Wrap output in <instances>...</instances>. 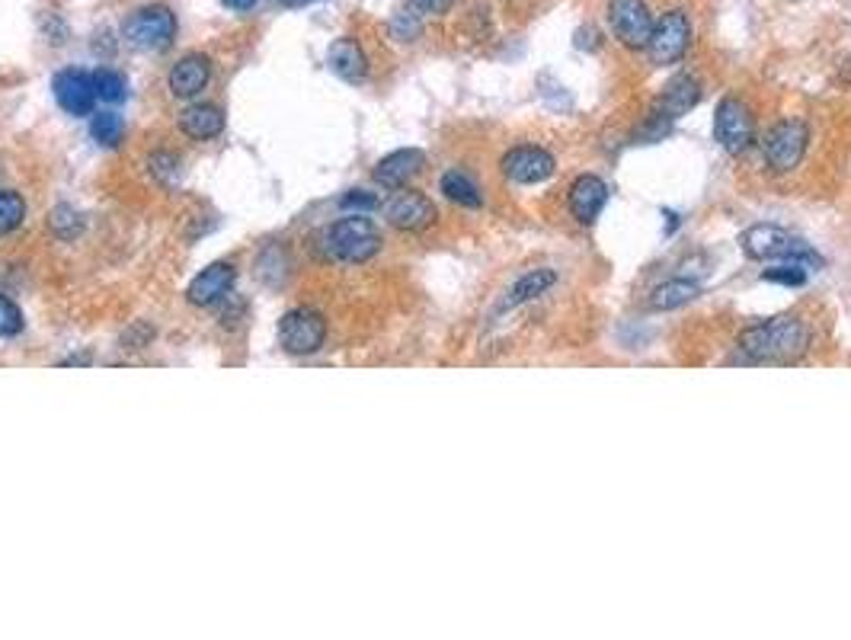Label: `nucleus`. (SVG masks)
<instances>
[{"mask_svg":"<svg viewBox=\"0 0 851 640\" xmlns=\"http://www.w3.org/2000/svg\"><path fill=\"white\" fill-rule=\"evenodd\" d=\"M810 327L794 314H781L762 324H752L739 334L737 347L749 362H794L810 350Z\"/></svg>","mask_w":851,"mask_h":640,"instance_id":"f257e3e1","label":"nucleus"},{"mask_svg":"<svg viewBox=\"0 0 851 640\" xmlns=\"http://www.w3.org/2000/svg\"><path fill=\"white\" fill-rule=\"evenodd\" d=\"M321 250L327 260H337V263H368L381 250V234L372 218L355 212V215L334 222L321 234Z\"/></svg>","mask_w":851,"mask_h":640,"instance_id":"f03ea898","label":"nucleus"},{"mask_svg":"<svg viewBox=\"0 0 851 640\" xmlns=\"http://www.w3.org/2000/svg\"><path fill=\"white\" fill-rule=\"evenodd\" d=\"M742 243V253L755 263H775V260H794L806 269H819L823 266V256L797 240L794 234H788L785 228H775V225H752L749 231H742L739 237Z\"/></svg>","mask_w":851,"mask_h":640,"instance_id":"7ed1b4c3","label":"nucleus"},{"mask_svg":"<svg viewBox=\"0 0 851 640\" xmlns=\"http://www.w3.org/2000/svg\"><path fill=\"white\" fill-rule=\"evenodd\" d=\"M122 39L138 52H167L176 39V16L164 3H145L125 16Z\"/></svg>","mask_w":851,"mask_h":640,"instance_id":"20e7f679","label":"nucleus"},{"mask_svg":"<svg viewBox=\"0 0 851 640\" xmlns=\"http://www.w3.org/2000/svg\"><path fill=\"white\" fill-rule=\"evenodd\" d=\"M279 343L288 355H314L327 343V321L314 308H295L279 321Z\"/></svg>","mask_w":851,"mask_h":640,"instance_id":"39448f33","label":"nucleus"},{"mask_svg":"<svg viewBox=\"0 0 851 640\" xmlns=\"http://www.w3.org/2000/svg\"><path fill=\"white\" fill-rule=\"evenodd\" d=\"M810 145V128L800 118H785L778 122L768 138H765V161L775 174H791L797 164L803 161Z\"/></svg>","mask_w":851,"mask_h":640,"instance_id":"423d86ee","label":"nucleus"},{"mask_svg":"<svg viewBox=\"0 0 851 640\" xmlns=\"http://www.w3.org/2000/svg\"><path fill=\"white\" fill-rule=\"evenodd\" d=\"M609 26L612 36L625 46V49H647L650 36H653V13L647 7V0H609Z\"/></svg>","mask_w":851,"mask_h":640,"instance_id":"0eeeda50","label":"nucleus"},{"mask_svg":"<svg viewBox=\"0 0 851 640\" xmlns=\"http://www.w3.org/2000/svg\"><path fill=\"white\" fill-rule=\"evenodd\" d=\"M691 46V23L681 10H669L660 16V23H653V36L647 42V52H650V61L656 67H669L676 61L685 59Z\"/></svg>","mask_w":851,"mask_h":640,"instance_id":"6e6552de","label":"nucleus"},{"mask_svg":"<svg viewBox=\"0 0 851 640\" xmlns=\"http://www.w3.org/2000/svg\"><path fill=\"white\" fill-rule=\"evenodd\" d=\"M752 113L739 97H724L714 110V141L727 151V154H742L752 145Z\"/></svg>","mask_w":851,"mask_h":640,"instance_id":"1a4fd4ad","label":"nucleus"},{"mask_svg":"<svg viewBox=\"0 0 851 640\" xmlns=\"http://www.w3.org/2000/svg\"><path fill=\"white\" fill-rule=\"evenodd\" d=\"M500 171L515 186H535V183H545V179L554 176L558 161H554L551 151H545L538 145H518V148L503 154Z\"/></svg>","mask_w":851,"mask_h":640,"instance_id":"9d476101","label":"nucleus"},{"mask_svg":"<svg viewBox=\"0 0 851 640\" xmlns=\"http://www.w3.org/2000/svg\"><path fill=\"white\" fill-rule=\"evenodd\" d=\"M52 93H55L58 106L74 118L93 116L97 106V87H93V74L80 71V67H64L58 71L52 80Z\"/></svg>","mask_w":851,"mask_h":640,"instance_id":"9b49d317","label":"nucleus"},{"mask_svg":"<svg viewBox=\"0 0 851 640\" xmlns=\"http://www.w3.org/2000/svg\"><path fill=\"white\" fill-rule=\"evenodd\" d=\"M385 218L391 228L398 231H426L433 222H436V205L429 196L416 192V189H398L385 205Z\"/></svg>","mask_w":851,"mask_h":640,"instance_id":"f8f14e48","label":"nucleus"},{"mask_svg":"<svg viewBox=\"0 0 851 640\" xmlns=\"http://www.w3.org/2000/svg\"><path fill=\"white\" fill-rule=\"evenodd\" d=\"M234 283H237V269L234 263H212L205 266L186 289V301L196 304V308H212L218 301L230 298L234 291Z\"/></svg>","mask_w":851,"mask_h":640,"instance_id":"ddd939ff","label":"nucleus"},{"mask_svg":"<svg viewBox=\"0 0 851 640\" xmlns=\"http://www.w3.org/2000/svg\"><path fill=\"white\" fill-rule=\"evenodd\" d=\"M609 202V183L596 174H583L570 186V212L579 225H592Z\"/></svg>","mask_w":851,"mask_h":640,"instance_id":"4468645a","label":"nucleus"},{"mask_svg":"<svg viewBox=\"0 0 851 640\" xmlns=\"http://www.w3.org/2000/svg\"><path fill=\"white\" fill-rule=\"evenodd\" d=\"M209 80H212V61L199 52H189L171 67L167 87L176 100H196L209 87Z\"/></svg>","mask_w":851,"mask_h":640,"instance_id":"2eb2a0df","label":"nucleus"},{"mask_svg":"<svg viewBox=\"0 0 851 640\" xmlns=\"http://www.w3.org/2000/svg\"><path fill=\"white\" fill-rule=\"evenodd\" d=\"M426 171V154L416 151V148H400V151H391L388 158L378 161L375 167V183L385 186V189H403L410 179Z\"/></svg>","mask_w":851,"mask_h":640,"instance_id":"dca6fc26","label":"nucleus"},{"mask_svg":"<svg viewBox=\"0 0 851 640\" xmlns=\"http://www.w3.org/2000/svg\"><path fill=\"white\" fill-rule=\"evenodd\" d=\"M698 100H701V84H698L691 74H676V77L663 87V93H660L653 113H660V116H666L669 122H676V118H681L685 113H691V110L698 106Z\"/></svg>","mask_w":851,"mask_h":640,"instance_id":"f3484780","label":"nucleus"},{"mask_svg":"<svg viewBox=\"0 0 851 640\" xmlns=\"http://www.w3.org/2000/svg\"><path fill=\"white\" fill-rule=\"evenodd\" d=\"M179 131L192 141H212L225 131V113L215 103H192L179 113Z\"/></svg>","mask_w":851,"mask_h":640,"instance_id":"a211bd4d","label":"nucleus"},{"mask_svg":"<svg viewBox=\"0 0 851 640\" xmlns=\"http://www.w3.org/2000/svg\"><path fill=\"white\" fill-rule=\"evenodd\" d=\"M327 64H330V71H334L340 80H346V84H362L365 74H368V59H365L362 46H359L355 39H349V36H342V39H337V42L330 46Z\"/></svg>","mask_w":851,"mask_h":640,"instance_id":"6ab92c4d","label":"nucleus"},{"mask_svg":"<svg viewBox=\"0 0 851 640\" xmlns=\"http://www.w3.org/2000/svg\"><path fill=\"white\" fill-rule=\"evenodd\" d=\"M698 294H701V286H698V283H691V279H669V283H663V286H656V289L650 291L647 308H650V311H679L685 304H691Z\"/></svg>","mask_w":851,"mask_h":640,"instance_id":"aec40b11","label":"nucleus"},{"mask_svg":"<svg viewBox=\"0 0 851 640\" xmlns=\"http://www.w3.org/2000/svg\"><path fill=\"white\" fill-rule=\"evenodd\" d=\"M554 283H558V273H554L551 266H545V269H531V273L518 276V279L512 283L510 298H506V308H518V304H528V301L541 298L545 291L554 289Z\"/></svg>","mask_w":851,"mask_h":640,"instance_id":"412c9836","label":"nucleus"},{"mask_svg":"<svg viewBox=\"0 0 851 640\" xmlns=\"http://www.w3.org/2000/svg\"><path fill=\"white\" fill-rule=\"evenodd\" d=\"M439 186H442L446 199L454 202V205H461V209H480V205H484V196H480L477 183L464 174V171H449V174H442Z\"/></svg>","mask_w":851,"mask_h":640,"instance_id":"4be33fe9","label":"nucleus"},{"mask_svg":"<svg viewBox=\"0 0 851 640\" xmlns=\"http://www.w3.org/2000/svg\"><path fill=\"white\" fill-rule=\"evenodd\" d=\"M90 135L100 148H118L125 138V122L118 113H97L90 118Z\"/></svg>","mask_w":851,"mask_h":640,"instance_id":"5701e85b","label":"nucleus"},{"mask_svg":"<svg viewBox=\"0 0 851 640\" xmlns=\"http://www.w3.org/2000/svg\"><path fill=\"white\" fill-rule=\"evenodd\" d=\"M93 87H97V100L113 103V106L128 97V80H125V74H118L113 67L93 71Z\"/></svg>","mask_w":851,"mask_h":640,"instance_id":"b1692460","label":"nucleus"},{"mask_svg":"<svg viewBox=\"0 0 851 640\" xmlns=\"http://www.w3.org/2000/svg\"><path fill=\"white\" fill-rule=\"evenodd\" d=\"M26 222V199L20 192H0V237L16 231Z\"/></svg>","mask_w":851,"mask_h":640,"instance_id":"393cba45","label":"nucleus"},{"mask_svg":"<svg viewBox=\"0 0 851 640\" xmlns=\"http://www.w3.org/2000/svg\"><path fill=\"white\" fill-rule=\"evenodd\" d=\"M765 283H778V286H791V289H800L806 283V266H800L794 260H781V266H772L762 273Z\"/></svg>","mask_w":851,"mask_h":640,"instance_id":"a878e982","label":"nucleus"},{"mask_svg":"<svg viewBox=\"0 0 851 640\" xmlns=\"http://www.w3.org/2000/svg\"><path fill=\"white\" fill-rule=\"evenodd\" d=\"M23 327H26V321H23L20 304L10 301L7 294H0V340H13V337H20Z\"/></svg>","mask_w":851,"mask_h":640,"instance_id":"bb28decb","label":"nucleus"},{"mask_svg":"<svg viewBox=\"0 0 851 640\" xmlns=\"http://www.w3.org/2000/svg\"><path fill=\"white\" fill-rule=\"evenodd\" d=\"M420 33H423V23H420V13H416V10H400V13H395V20H391V36H395L398 42H416Z\"/></svg>","mask_w":851,"mask_h":640,"instance_id":"cd10ccee","label":"nucleus"},{"mask_svg":"<svg viewBox=\"0 0 851 640\" xmlns=\"http://www.w3.org/2000/svg\"><path fill=\"white\" fill-rule=\"evenodd\" d=\"M49 225H52V231L61 240H71L74 234H80L84 228V222H80V215L71 209V205H58L55 212H52V218H49Z\"/></svg>","mask_w":851,"mask_h":640,"instance_id":"c85d7f7f","label":"nucleus"},{"mask_svg":"<svg viewBox=\"0 0 851 640\" xmlns=\"http://www.w3.org/2000/svg\"><path fill=\"white\" fill-rule=\"evenodd\" d=\"M148 167H151V174L158 176L161 183H167V186L179 179V158H176V154H167V151H158V154H151Z\"/></svg>","mask_w":851,"mask_h":640,"instance_id":"c756f323","label":"nucleus"},{"mask_svg":"<svg viewBox=\"0 0 851 640\" xmlns=\"http://www.w3.org/2000/svg\"><path fill=\"white\" fill-rule=\"evenodd\" d=\"M378 205H381L378 196H375V192H365V189H349V192L340 199L342 212H359V215L375 212Z\"/></svg>","mask_w":851,"mask_h":640,"instance_id":"7c9ffc66","label":"nucleus"},{"mask_svg":"<svg viewBox=\"0 0 851 640\" xmlns=\"http://www.w3.org/2000/svg\"><path fill=\"white\" fill-rule=\"evenodd\" d=\"M410 10H416L420 16H442L454 7V0H406Z\"/></svg>","mask_w":851,"mask_h":640,"instance_id":"2f4dec72","label":"nucleus"},{"mask_svg":"<svg viewBox=\"0 0 851 640\" xmlns=\"http://www.w3.org/2000/svg\"><path fill=\"white\" fill-rule=\"evenodd\" d=\"M573 46H576V49H583V52H596V49L602 46V33H599L596 26H579V29H576V39H573Z\"/></svg>","mask_w":851,"mask_h":640,"instance_id":"473e14b6","label":"nucleus"},{"mask_svg":"<svg viewBox=\"0 0 851 640\" xmlns=\"http://www.w3.org/2000/svg\"><path fill=\"white\" fill-rule=\"evenodd\" d=\"M225 7H230V10H237V13H247V10H253L256 7V0H222Z\"/></svg>","mask_w":851,"mask_h":640,"instance_id":"72a5a7b5","label":"nucleus"},{"mask_svg":"<svg viewBox=\"0 0 851 640\" xmlns=\"http://www.w3.org/2000/svg\"><path fill=\"white\" fill-rule=\"evenodd\" d=\"M279 3H283V7H291V10H295V7H308V3H317V0H279Z\"/></svg>","mask_w":851,"mask_h":640,"instance_id":"f704fd0d","label":"nucleus"}]
</instances>
